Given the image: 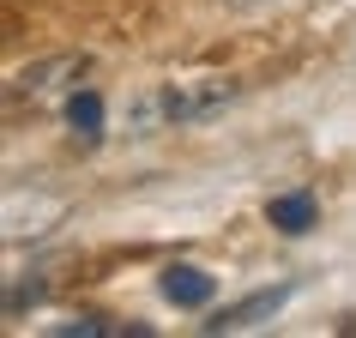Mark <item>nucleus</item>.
<instances>
[{"instance_id":"obj_2","label":"nucleus","mask_w":356,"mask_h":338,"mask_svg":"<svg viewBox=\"0 0 356 338\" xmlns=\"http://www.w3.org/2000/svg\"><path fill=\"white\" fill-rule=\"evenodd\" d=\"M85 67H91L85 55L37 61V67H24V73L13 79V91H19V97H55V91H67V85H79V73H85Z\"/></svg>"},{"instance_id":"obj_1","label":"nucleus","mask_w":356,"mask_h":338,"mask_svg":"<svg viewBox=\"0 0 356 338\" xmlns=\"http://www.w3.org/2000/svg\"><path fill=\"white\" fill-rule=\"evenodd\" d=\"M242 97L236 79H193V85H169V91H151L127 109L133 133H157V127H181V121H206V115H224L229 103Z\"/></svg>"},{"instance_id":"obj_6","label":"nucleus","mask_w":356,"mask_h":338,"mask_svg":"<svg viewBox=\"0 0 356 338\" xmlns=\"http://www.w3.org/2000/svg\"><path fill=\"white\" fill-rule=\"evenodd\" d=\"M67 127L79 139H103V97L97 91H73L67 97Z\"/></svg>"},{"instance_id":"obj_3","label":"nucleus","mask_w":356,"mask_h":338,"mask_svg":"<svg viewBox=\"0 0 356 338\" xmlns=\"http://www.w3.org/2000/svg\"><path fill=\"white\" fill-rule=\"evenodd\" d=\"M284 302H290V284H278V290H260V296L236 302V308H224V314H218V320H206V326H211V332H242V326H254V320L278 314Z\"/></svg>"},{"instance_id":"obj_4","label":"nucleus","mask_w":356,"mask_h":338,"mask_svg":"<svg viewBox=\"0 0 356 338\" xmlns=\"http://www.w3.org/2000/svg\"><path fill=\"white\" fill-rule=\"evenodd\" d=\"M211 272H200V266H169L163 272V302H175V308H206L211 302Z\"/></svg>"},{"instance_id":"obj_7","label":"nucleus","mask_w":356,"mask_h":338,"mask_svg":"<svg viewBox=\"0 0 356 338\" xmlns=\"http://www.w3.org/2000/svg\"><path fill=\"white\" fill-rule=\"evenodd\" d=\"M229 6H260V0H229Z\"/></svg>"},{"instance_id":"obj_5","label":"nucleus","mask_w":356,"mask_h":338,"mask_svg":"<svg viewBox=\"0 0 356 338\" xmlns=\"http://www.w3.org/2000/svg\"><path fill=\"white\" fill-rule=\"evenodd\" d=\"M266 218H272V230H284V236H302V230L314 224V193H284V200L266 206Z\"/></svg>"}]
</instances>
